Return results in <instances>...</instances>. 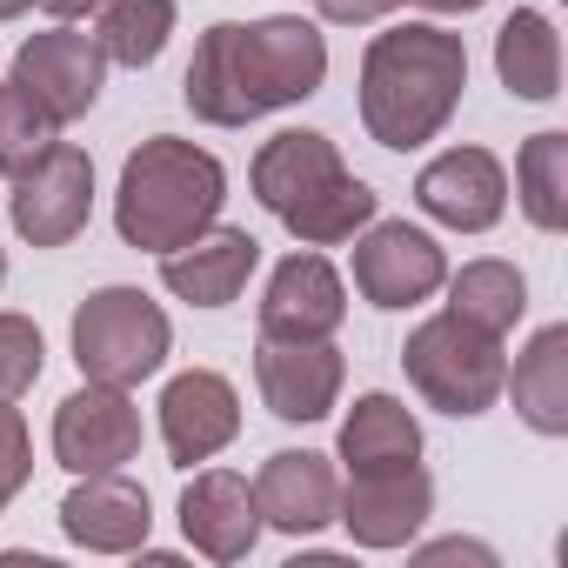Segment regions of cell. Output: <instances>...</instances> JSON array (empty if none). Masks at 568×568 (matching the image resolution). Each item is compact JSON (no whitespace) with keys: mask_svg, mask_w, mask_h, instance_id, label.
<instances>
[{"mask_svg":"<svg viewBox=\"0 0 568 568\" xmlns=\"http://www.w3.org/2000/svg\"><path fill=\"white\" fill-rule=\"evenodd\" d=\"M181 8L174 0H101L94 8V48L108 54V68H154L174 41Z\"/></svg>","mask_w":568,"mask_h":568,"instance_id":"24","label":"cell"},{"mask_svg":"<svg viewBox=\"0 0 568 568\" xmlns=\"http://www.w3.org/2000/svg\"><path fill=\"white\" fill-rule=\"evenodd\" d=\"M335 462L348 475H382V468H408L422 462V422L402 395L375 388V395H355V408L342 415V435H335Z\"/></svg>","mask_w":568,"mask_h":568,"instance_id":"20","label":"cell"},{"mask_svg":"<svg viewBox=\"0 0 568 568\" xmlns=\"http://www.w3.org/2000/svg\"><path fill=\"white\" fill-rule=\"evenodd\" d=\"M41 368H48L41 328L28 315H14V308H0V402H21L41 382Z\"/></svg>","mask_w":568,"mask_h":568,"instance_id":"27","label":"cell"},{"mask_svg":"<svg viewBox=\"0 0 568 568\" xmlns=\"http://www.w3.org/2000/svg\"><path fill=\"white\" fill-rule=\"evenodd\" d=\"M495 74L508 101H555L561 94V34L541 8H515L495 34Z\"/></svg>","mask_w":568,"mask_h":568,"instance_id":"22","label":"cell"},{"mask_svg":"<svg viewBox=\"0 0 568 568\" xmlns=\"http://www.w3.org/2000/svg\"><path fill=\"white\" fill-rule=\"evenodd\" d=\"M94 214V161L74 141H54L34 168L14 174L8 221L28 247H68Z\"/></svg>","mask_w":568,"mask_h":568,"instance_id":"9","label":"cell"},{"mask_svg":"<svg viewBox=\"0 0 568 568\" xmlns=\"http://www.w3.org/2000/svg\"><path fill=\"white\" fill-rule=\"evenodd\" d=\"M462 88H468V41L435 21H402L368 41L355 108L375 148L415 154L455 121Z\"/></svg>","mask_w":568,"mask_h":568,"instance_id":"2","label":"cell"},{"mask_svg":"<svg viewBox=\"0 0 568 568\" xmlns=\"http://www.w3.org/2000/svg\"><path fill=\"white\" fill-rule=\"evenodd\" d=\"M34 8H41L48 21H94L101 0H34Z\"/></svg>","mask_w":568,"mask_h":568,"instance_id":"31","label":"cell"},{"mask_svg":"<svg viewBox=\"0 0 568 568\" xmlns=\"http://www.w3.org/2000/svg\"><path fill=\"white\" fill-rule=\"evenodd\" d=\"M261 267V241L247 227H207L181 247L161 254V288L187 308H234L241 288H247V274Z\"/></svg>","mask_w":568,"mask_h":568,"instance_id":"17","label":"cell"},{"mask_svg":"<svg viewBox=\"0 0 568 568\" xmlns=\"http://www.w3.org/2000/svg\"><path fill=\"white\" fill-rule=\"evenodd\" d=\"M28 8H34V0H0V21H21Z\"/></svg>","mask_w":568,"mask_h":568,"instance_id":"33","label":"cell"},{"mask_svg":"<svg viewBox=\"0 0 568 568\" xmlns=\"http://www.w3.org/2000/svg\"><path fill=\"white\" fill-rule=\"evenodd\" d=\"M442 288H448V315H462V322H475V328H488V335H501V342H508V328L528 315V281H521V267H515V261H495V254L462 261Z\"/></svg>","mask_w":568,"mask_h":568,"instance_id":"23","label":"cell"},{"mask_svg":"<svg viewBox=\"0 0 568 568\" xmlns=\"http://www.w3.org/2000/svg\"><path fill=\"white\" fill-rule=\"evenodd\" d=\"M448 281V254L428 227L415 221H368L355 234V295L382 315H402V308H422L428 295H442Z\"/></svg>","mask_w":568,"mask_h":568,"instance_id":"7","label":"cell"},{"mask_svg":"<svg viewBox=\"0 0 568 568\" xmlns=\"http://www.w3.org/2000/svg\"><path fill=\"white\" fill-rule=\"evenodd\" d=\"M415 555H422V561H481V568H495V548H488V541H468V535H448V541H422Z\"/></svg>","mask_w":568,"mask_h":568,"instance_id":"30","label":"cell"},{"mask_svg":"<svg viewBox=\"0 0 568 568\" xmlns=\"http://www.w3.org/2000/svg\"><path fill=\"white\" fill-rule=\"evenodd\" d=\"M335 501H342V475L328 455L315 448H274L254 475V508H261V528L274 535H322L335 521Z\"/></svg>","mask_w":568,"mask_h":568,"instance_id":"16","label":"cell"},{"mask_svg":"<svg viewBox=\"0 0 568 568\" xmlns=\"http://www.w3.org/2000/svg\"><path fill=\"white\" fill-rule=\"evenodd\" d=\"M348 362L335 342H261L254 348V388L274 422H328L342 408Z\"/></svg>","mask_w":568,"mask_h":568,"instance_id":"13","label":"cell"},{"mask_svg":"<svg viewBox=\"0 0 568 568\" xmlns=\"http://www.w3.org/2000/svg\"><path fill=\"white\" fill-rule=\"evenodd\" d=\"M61 535L88 555H134L154 535L148 488L128 481L121 468L114 475H74V488L61 501Z\"/></svg>","mask_w":568,"mask_h":568,"instance_id":"18","label":"cell"},{"mask_svg":"<svg viewBox=\"0 0 568 568\" xmlns=\"http://www.w3.org/2000/svg\"><path fill=\"white\" fill-rule=\"evenodd\" d=\"M0 281H8V247H0Z\"/></svg>","mask_w":568,"mask_h":568,"instance_id":"34","label":"cell"},{"mask_svg":"<svg viewBox=\"0 0 568 568\" xmlns=\"http://www.w3.org/2000/svg\"><path fill=\"white\" fill-rule=\"evenodd\" d=\"M221 207H227V168L181 134H148L121 161L114 234L134 254H168V247L207 234L221 221Z\"/></svg>","mask_w":568,"mask_h":568,"instance_id":"4","label":"cell"},{"mask_svg":"<svg viewBox=\"0 0 568 568\" xmlns=\"http://www.w3.org/2000/svg\"><path fill=\"white\" fill-rule=\"evenodd\" d=\"M415 8H428V14H475V8H488V0H415Z\"/></svg>","mask_w":568,"mask_h":568,"instance_id":"32","label":"cell"},{"mask_svg":"<svg viewBox=\"0 0 568 568\" xmlns=\"http://www.w3.org/2000/svg\"><path fill=\"white\" fill-rule=\"evenodd\" d=\"M154 408H161V448L174 468H201L241 435V395L214 368H181Z\"/></svg>","mask_w":568,"mask_h":568,"instance_id":"15","label":"cell"},{"mask_svg":"<svg viewBox=\"0 0 568 568\" xmlns=\"http://www.w3.org/2000/svg\"><path fill=\"white\" fill-rule=\"evenodd\" d=\"M8 81H21V88L68 128V121H81V114H94V101H101V88H108V54L94 48V34H74V28L61 21V28L28 34V41L14 48Z\"/></svg>","mask_w":568,"mask_h":568,"instance_id":"12","label":"cell"},{"mask_svg":"<svg viewBox=\"0 0 568 568\" xmlns=\"http://www.w3.org/2000/svg\"><path fill=\"white\" fill-rule=\"evenodd\" d=\"M261 342H335L348 322V281L322 247H295L281 254L267 288H261Z\"/></svg>","mask_w":568,"mask_h":568,"instance_id":"8","label":"cell"},{"mask_svg":"<svg viewBox=\"0 0 568 568\" xmlns=\"http://www.w3.org/2000/svg\"><path fill=\"white\" fill-rule=\"evenodd\" d=\"M247 187L302 247H342L382 214V194L348 174L342 148L322 128H281L274 141H261L247 161Z\"/></svg>","mask_w":568,"mask_h":568,"instance_id":"3","label":"cell"},{"mask_svg":"<svg viewBox=\"0 0 568 568\" xmlns=\"http://www.w3.org/2000/svg\"><path fill=\"white\" fill-rule=\"evenodd\" d=\"M181 535L194 555L207 561H247L261 541V508H254V481L234 468H201L181 488Z\"/></svg>","mask_w":568,"mask_h":568,"instance_id":"19","label":"cell"},{"mask_svg":"<svg viewBox=\"0 0 568 568\" xmlns=\"http://www.w3.org/2000/svg\"><path fill=\"white\" fill-rule=\"evenodd\" d=\"M34 475V442H28V422L14 402H0V508H8Z\"/></svg>","mask_w":568,"mask_h":568,"instance_id":"28","label":"cell"},{"mask_svg":"<svg viewBox=\"0 0 568 568\" xmlns=\"http://www.w3.org/2000/svg\"><path fill=\"white\" fill-rule=\"evenodd\" d=\"M435 515V475L422 462L408 468H382V475H348L342 481V501H335V521L348 528L355 548H408Z\"/></svg>","mask_w":568,"mask_h":568,"instance_id":"11","label":"cell"},{"mask_svg":"<svg viewBox=\"0 0 568 568\" xmlns=\"http://www.w3.org/2000/svg\"><path fill=\"white\" fill-rule=\"evenodd\" d=\"M328 81V34L302 14L267 21H214L194 41V61L181 74V101L207 128H247L261 114L302 108Z\"/></svg>","mask_w":568,"mask_h":568,"instance_id":"1","label":"cell"},{"mask_svg":"<svg viewBox=\"0 0 568 568\" xmlns=\"http://www.w3.org/2000/svg\"><path fill=\"white\" fill-rule=\"evenodd\" d=\"M68 348L81 382H108V388H141L168 368L174 355V322L161 315V302H148L141 288H94L74 322H68Z\"/></svg>","mask_w":568,"mask_h":568,"instance_id":"6","label":"cell"},{"mask_svg":"<svg viewBox=\"0 0 568 568\" xmlns=\"http://www.w3.org/2000/svg\"><path fill=\"white\" fill-rule=\"evenodd\" d=\"M395 8H408V0H315V14L328 28H368V21H388Z\"/></svg>","mask_w":568,"mask_h":568,"instance_id":"29","label":"cell"},{"mask_svg":"<svg viewBox=\"0 0 568 568\" xmlns=\"http://www.w3.org/2000/svg\"><path fill=\"white\" fill-rule=\"evenodd\" d=\"M415 207L455 234H488L508 214V168L488 148H442L415 174Z\"/></svg>","mask_w":568,"mask_h":568,"instance_id":"14","label":"cell"},{"mask_svg":"<svg viewBox=\"0 0 568 568\" xmlns=\"http://www.w3.org/2000/svg\"><path fill=\"white\" fill-rule=\"evenodd\" d=\"M515 201H521L528 227H541V234L568 227V134L541 128V134L521 141V154H515Z\"/></svg>","mask_w":568,"mask_h":568,"instance_id":"25","label":"cell"},{"mask_svg":"<svg viewBox=\"0 0 568 568\" xmlns=\"http://www.w3.org/2000/svg\"><path fill=\"white\" fill-rule=\"evenodd\" d=\"M402 375L408 388L435 408V415H455V422H475L501 402V375H508V348L501 335L462 322V315H428L408 328L402 342Z\"/></svg>","mask_w":568,"mask_h":568,"instance_id":"5","label":"cell"},{"mask_svg":"<svg viewBox=\"0 0 568 568\" xmlns=\"http://www.w3.org/2000/svg\"><path fill=\"white\" fill-rule=\"evenodd\" d=\"M501 395H515V415L528 435H541V442L568 435V322L535 328V342L501 375Z\"/></svg>","mask_w":568,"mask_h":568,"instance_id":"21","label":"cell"},{"mask_svg":"<svg viewBox=\"0 0 568 568\" xmlns=\"http://www.w3.org/2000/svg\"><path fill=\"white\" fill-rule=\"evenodd\" d=\"M61 141V121L21 88V81H0V174H21V168H34L48 148Z\"/></svg>","mask_w":568,"mask_h":568,"instance_id":"26","label":"cell"},{"mask_svg":"<svg viewBox=\"0 0 568 568\" xmlns=\"http://www.w3.org/2000/svg\"><path fill=\"white\" fill-rule=\"evenodd\" d=\"M141 455V408L134 388H108V382H81L61 408H54V462L68 475H114Z\"/></svg>","mask_w":568,"mask_h":568,"instance_id":"10","label":"cell"}]
</instances>
